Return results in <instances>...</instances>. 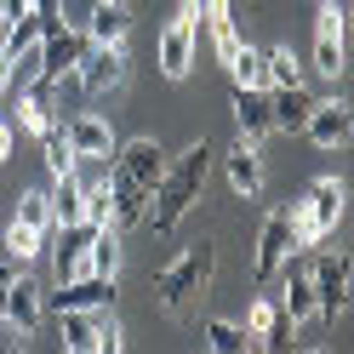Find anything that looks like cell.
Listing matches in <instances>:
<instances>
[{
    "mask_svg": "<svg viewBox=\"0 0 354 354\" xmlns=\"http://www.w3.org/2000/svg\"><path fill=\"white\" fill-rule=\"evenodd\" d=\"M206 171H212V149L206 143H189L166 166V177L154 183V201H149L143 223H154V234H177V223L194 212V201H201V189H206Z\"/></svg>",
    "mask_w": 354,
    "mask_h": 354,
    "instance_id": "obj_1",
    "label": "cell"
},
{
    "mask_svg": "<svg viewBox=\"0 0 354 354\" xmlns=\"http://www.w3.org/2000/svg\"><path fill=\"white\" fill-rule=\"evenodd\" d=\"M212 269H217V246H212V240H201V246H189L177 263H166L160 280H154V292H160V315L166 320H183L189 308L206 297Z\"/></svg>",
    "mask_w": 354,
    "mask_h": 354,
    "instance_id": "obj_2",
    "label": "cell"
},
{
    "mask_svg": "<svg viewBox=\"0 0 354 354\" xmlns=\"http://www.w3.org/2000/svg\"><path fill=\"white\" fill-rule=\"evenodd\" d=\"M343 206H348V189L337 183V177H320V183L308 189L303 201H292V212H286L292 217V246L303 252V246H315L320 234H331L343 223Z\"/></svg>",
    "mask_w": 354,
    "mask_h": 354,
    "instance_id": "obj_3",
    "label": "cell"
},
{
    "mask_svg": "<svg viewBox=\"0 0 354 354\" xmlns=\"http://www.w3.org/2000/svg\"><path fill=\"white\" fill-rule=\"evenodd\" d=\"M308 286H315V320L337 326L343 308H348V252L308 257Z\"/></svg>",
    "mask_w": 354,
    "mask_h": 354,
    "instance_id": "obj_4",
    "label": "cell"
},
{
    "mask_svg": "<svg viewBox=\"0 0 354 354\" xmlns=\"http://www.w3.org/2000/svg\"><path fill=\"white\" fill-rule=\"evenodd\" d=\"M348 69V12L343 0H320V29H315V75L343 80Z\"/></svg>",
    "mask_w": 354,
    "mask_h": 354,
    "instance_id": "obj_5",
    "label": "cell"
},
{
    "mask_svg": "<svg viewBox=\"0 0 354 354\" xmlns=\"http://www.w3.org/2000/svg\"><path fill=\"white\" fill-rule=\"evenodd\" d=\"M80 52H86V35H75V29H40V40H35V80H52V86H63L75 75V63H80Z\"/></svg>",
    "mask_w": 354,
    "mask_h": 354,
    "instance_id": "obj_6",
    "label": "cell"
},
{
    "mask_svg": "<svg viewBox=\"0 0 354 354\" xmlns=\"http://www.w3.org/2000/svg\"><path fill=\"white\" fill-rule=\"evenodd\" d=\"M75 80H80L86 97L120 92V86H126V52H120V46H92V40H86V52H80V63H75Z\"/></svg>",
    "mask_w": 354,
    "mask_h": 354,
    "instance_id": "obj_7",
    "label": "cell"
},
{
    "mask_svg": "<svg viewBox=\"0 0 354 354\" xmlns=\"http://www.w3.org/2000/svg\"><path fill=\"white\" fill-rule=\"evenodd\" d=\"M286 252H297V246H292V217H286V212H269V217H263V229H257L252 280H257V286H274V274H280Z\"/></svg>",
    "mask_w": 354,
    "mask_h": 354,
    "instance_id": "obj_8",
    "label": "cell"
},
{
    "mask_svg": "<svg viewBox=\"0 0 354 354\" xmlns=\"http://www.w3.org/2000/svg\"><path fill=\"white\" fill-rule=\"evenodd\" d=\"M52 315H69V308H115V274H75L57 280V292H46Z\"/></svg>",
    "mask_w": 354,
    "mask_h": 354,
    "instance_id": "obj_9",
    "label": "cell"
},
{
    "mask_svg": "<svg viewBox=\"0 0 354 354\" xmlns=\"http://www.w3.org/2000/svg\"><path fill=\"white\" fill-rule=\"evenodd\" d=\"M303 131H308V143H315V149H343V143L354 138V109H348L343 97H326V103L308 109Z\"/></svg>",
    "mask_w": 354,
    "mask_h": 354,
    "instance_id": "obj_10",
    "label": "cell"
},
{
    "mask_svg": "<svg viewBox=\"0 0 354 354\" xmlns=\"http://www.w3.org/2000/svg\"><path fill=\"white\" fill-rule=\"evenodd\" d=\"M115 171L131 177V183H143V189H154L166 177V154H160L154 138H131L126 149H115Z\"/></svg>",
    "mask_w": 354,
    "mask_h": 354,
    "instance_id": "obj_11",
    "label": "cell"
},
{
    "mask_svg": "<svg viewBox=\"0 0 354 354\" xmlns=\"http://www.w3.org/2000/svg\"><path fill=\"white\" fill-rule=\"evenodd\" d=\"M40 315H46V286L29 280V274H12V286H6V320L24 331V337H35Z\"/></svg>",
    "mask_w": 354,
    "mask_h": 354,
    "instance_id": "obj_12",
    "label": "cell"
},
{
    "mask_svg": "<svg viewBox=\"0 0 354 354\" xmlns=\"http://www.w3.org/2000/svg\"><path fill=\"white\" fill-rule=\"evenodd\" d=\"M189 63H194V17L177 12L171 24L160 29V75H166V80H183Z\"/></svg>",
    "mask_w": 354,
    "mask_h": 354,
    "instance_id": "obj_13",
    "label": "cell"
},
{
    "mask_svg": "<svg viewBox=\"0 0 354 354\" xmlns=\"http://www.w3.org/2000/svg\"><path fill=\"white\" fill-rule=\"evenodd\" d=\"M223 171H229V189L240 201H257L263 194V154H257L252 138H234V149L223 154Z\"/></svg>",
    "mask_w": 354,
    "mask_h": 354,
    "instance_id": "obj_14",
    "label": "cell"
},
{
    "mask_svg": "<svg viewBox=\"0 0 354 354\" xmlns=\"http://www.w3.org/2000/svg\"><path fill=\"white\" fill-rule=\"evenodd\" d=\"M63 138H69L75 160H109V154H115V131H109L103 115H75L63 126Z\"/></svg>",
    "mask_w": 354,
    "mask_h": 354,
    "instance_id": "obj_15",
    "label": "cell"
},
{
    "mask_svg": "<svg viewBox=\"0 0 354 354\" xmlns=\"http://www.w3.org/2000/svg\"><path fill=\"white\" fill-rule=\"evenodd\" d=\"M246 331H252V337H257L263 348H292V343H297V326L286 320V308H280L274 297H257V303H252Z\"/></svg>",
    "mask_w": 354,
    "mask_h": 354,
    "instance_id": "obj_16",
    "label": "cell"
},
{
    "mask_svg": "<svg viewBox=\"0 0 354 354\" xmlns=\"http://www.w3.org/2000/svg\"><path fill=\"white\" fill-rule=\"evenodd\" d=\"M109 194H115V229H120V234H126V229H143L154 189L131 183V177H120V171H109Z\"/></svg>",
    "mask_w": 354,
    "mask_h": 354,
    "instance_id": "obj_17",
    "label": "cell"
},
{
    "mask_svg": "<svg viewBox=\"0 0 354 354\" xmlns=\"http://www.w3.org/2000/svg\"><path fill=\"white\" fill-rule=\"evenodd\" d=\"M126 29H131V6L126 0H97L92 17H86V40H92V46H120Z\"/></svg>",
    "mask_w": 354,
    "mask_h": 354,
    "instance_id": "obj_18",
    "label": "cell"
},
{
    "mask_svg": "<svg viewBox=\"0 0 354 354\" xmlns=\"http://www.w3.org/2000/svg\"><path fill=\"white\" fill-rule=\"evenodd\" d=\"M234 126H240V138H252L263 143L269 138V92H257V86H234Z\"/></svg>",
    "mask_w": 354,
    "mask_h": 354,
    "instance_id": "obj_19",
    "label": "cell"
},
{
    "mask_svg": "<svg viewBox=\"0 0 354 354\" xmlns=\"http://www.w3.org/2000/svg\"><path fill=\"white\" fill-rule=\"evenodd\" d=\"M308 109H315V97H308L303 86H274V92H269V126L292 138V131H303Z\"/></svg>",
    "mask_w": 354,
    "mask_h": 354,
    "instance_id": "obj_20",
    "label": "cell"
},
{
    "mask_svg": "<svg viewBox=\"0 0 354 354\" xmlns=\"http://www.w3.org/2000/svg\"><path fill=\"white\" fill-rule=\"evenodd\" d=\"M63 320V348L69 354H97V337H103V308H69Z\"/></svg>",
    "mask_w": 354,
    "mask_h": 354,
    "instance_id": "obj_21",
    "label": "cell"
},
{
    "mask_svg": "<svg viewBox=\"0 0 354 354\" xmlns=\"http://www.w3.org/2000/svg\"><path fill=\"white\" fill-rule=\"evenodd\" d=\"M17 126H24V131H35V138L57 126V120H52V80H35L29 92L17 97Z\"/></svg>",
    "mask_w": 354,
    "mask_h": 354,
    "instance_id": "obj_22",
    "label": "cell"
},
{
    "mask_svg": "<svg viewBox=\"0 0 354 354\" xmlns=\"http://www.w3.org/2000/svg\"><path fill=\"white\" fill-rule=\"evenodd\" d=\"M120 246H126V234H120L115 223L92 229V246H86V269H92V274H120Z\"/></svg>",
    "mask_w": 354,
    "mask_h": 354,
    "instance_id": "obj_23",
    "label": "cell"
},
{
    "mask_svg": "<svg viewBox=\"0 0 354 354\" xmlns=\"http://www.w3.org/2000/svg\"><path fill=\"white\" fill-rule=\"evenodd\" d=\"M52 194H46V201H52V217H57V229L63 223H80V212H86V183H80V177L75 171H63V177H52Z\"/></svg>",
    "mask_w": 354,
    "mask_h": 354,
    "instance_id": "obj_24",
    "label": "cell"
},
{
    "mask_svg": "<svg viewBox=\"0 0 354 354\" xmlns=\"http://www.w3.org/2000/svg\"><path fill=\"white\" fill-rule=\"evenodd\" d=\"M274 86H303V63L292 57V46L263 52V92H274Z\"/></svg>",
    "mask_w": 354,
    "mask_h": 354,
    "instance_id": "obj_25",
    "label": "cell"
},
{
    "mask_svg": "<svg viewBox=\"0 0 354 354\" xmlns=\"http://www.w3.org/2000/svg\"><path fill=\"white\" fill-rule=\"evenodd\" d=\"M206 348H217V354H246V348H257V337L240 320H206Z\"/></svg>",
    "mask_w": 354,
    "mask_h": 354,
    "instance_id": "obj_26",
    "label": "cell"
},
{
    "mask_svg": "<svg viewBox=\"0 0 354 354\" xmlns=\"http://www.w3.org/2000/svg\"><path fill=\"white\" fill-rule=\"evenodd\" d=\"M17 223H29V229H40V234L52 240V229H57V217H52V201H46L40 189H29L24 201H17Z\"/></svg>",
    "mask_w": 354,
    "mask_h": 354,
    "instance_id": "obj_27",
    "label": "cell"
},
{
    "mask_svg": "<svg viewBox=\"0 0 354 354\" xmlns=\"http://www.w3.org/2000/svg\"><path fill=\"white\" fill-rule=\"evenodd\" d=\"M40 252H46V234H40V229H29V223H17V217H12V229H6V257L29 263V257H40Z\"/></svg>",
    "mask_w": 354,
    "mask_h": 354,
    "instance_id": "obj_28",
    "label": "cell"
},
{
    "mask_svg": "<svg viewBox=\"0 0 354 354\" xmlns=\"http://www.w3.org/2000/svg\"><path fill=\"white\" fill-rule=\"evenodd\" d=\"M35 40H40V17L24 12V17H12V24H6V40H0V46H6L12 57H24V52H35Z\"/></svg>",
    "mask_w": 354,
    "mask_h": 354,
    "instance_id": "obj_29",
    "label": "cell"
},
{
    "mask_svg": "<svg viewBox=\"0 0 354 354\" xmlns=\"http://www.w3.org/2000/svg\"><path fill=\"white\" fill-rule=\"evenodd\" d=\"M80 223H92V229L115 223V194H109V183H86V212H80Z\"/></svg>",
    "mask_w": 354,
    "mask_h": 354,
    "instance_id": "obj_30",
    "label": "cell"
},
{
    "mask_svg": "<svg viewBox=\"0 0 354 354\" xmlns=\"http://www.w3.org/2000/svg\"><path fill=\"white\" fill-rule=\"evenodd\" d=\"M40 149H46V171L52 177H63V171H75V149H69V138L52 126V131H40Z\"/></svg>",
    "mask_w": 354,
    "mask_h": 354,
    "instance_id": "obj_31",
    "label": "cell"
},
{
    "mask_svg": "<svg viewBox=\"0 0 354 354\" xmlns=\"http://www.w3.org/2000/svg\"><path fill=\"white\" fill-rule=\"evenodd\" d=\"M229 75H234V86H257V92H263V52L257 46H240L229 57Z\"/></svg>",
    "mask_w": 354,
    "mask_h": 354,
    "instance_id": "obj_32",
    "label": "cell"
},
{
    "mask_svg": "<svg viewBox=\"0 0 354 354\" xmlns=\"http://www.w3.org/2000/svg\"><path fill=\"white\" fill-rule=\"evenodd\" d=\"M120 326H115V315H109V308H103V337H97V354H120Z\"/></svg>",
    "mask_w": 354,
    "mask_h": 354,
    "instance_id": "obj_33",
    "label": "cell"
},
{
    "mask_svg": "<svg viewBox=\"0 0 354 354\" xmlns=\"http://www.w3.org/2000/svg\"><path fill=\"white\" fill-rule=\"evenodd\" d=\"M29 12L40 17V29H57V24H63V6H57V0H29Z\"/></svg>",
    "mask_w": 354,
    "mask_h": 354,
    "instance_id": "obj_34",
    "label": "cell"
},
{
    "mask_svg": "<svg viewBox=\"0 0 354 354\" xmlns=\"http://www.w3.org/2000/svg\"><path fill=\"white\" fill-rule=\"evenodd\" d=\"M12 63H17V57L0 46V97H12Z\"/></svg>",
    "mask_w": 354,
    "mask_h": 354,
    "instance_id": "obj_35",
    "label": "cell"
},
{
    "mask_svg": "<svg viewBox=\"0 0 354 354\" xmlns=\"http://www.w3.org/2000/svg\"><path fill=\"white\" fill-rule=\"evenodd\" d=\"M12 143H17V138H12V126H6V120H0V166H6V160H12Z\"/></svg>",
    "mask_w": 354,
    "mask_h": 354,
    "instance_id": "obj_36",
    "label": "cell"
},
{
    "mask_svg": "<svg viewBox=\"0 0 354 354\" xmlns=\"http://www.w3.org/2000/svg\"><path fill=\"white\" fill-rule=\"evenodd\" d=\"M183 17H194V24H201V0H183Z\"/></svg>",
    "mask_w": 354,
    "mask_h": 354,
    "instance_id": "obj_37",
    "label": "cell"
},
{
    "mask_svg": "<svg viewBox=\"0 0 354 354\" xmlns=\"http://www.w3.org/2000/svg\"><path fill=\"white\" fill-rule=\"evenodd\" d=\"M6 286H12V280H6V274H0V315H6Z\"/></svg>",
    "mask_w": 354,
    "mask_h": 354,
    "instance_id": "obj_38",
    "label": "cell"
},
{
    "mask_svg": "<svg viewBox=\"0 0 354 354\" xmlns=\"http://www.w3.org/2000/svg\"><path fill=\"white\" fill-rule=\"evenodd\" d=\"M0 6H6V0H0Z\"/></svg>",
    "mask_w": 354,
    "mask_h": 354,
    "instance_id": "obj_39",
    "label": "cell"
}]
</instances>
